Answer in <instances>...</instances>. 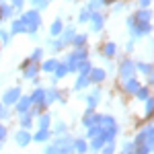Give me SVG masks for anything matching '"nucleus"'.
I'll use <instances>...</instances> for the list:
<instances>
[{
    "label": "nucleus",
    "mask_w": 154,
    "mask_h": 154,
    "mask_svg": "<svg viewBox=\"0 0 154 154\" xmlns=\"http://www.w3.org/2000/svg\"><path fill=\"white\" fill-rule=\"evenodd\" d=\"M21 21L25 23L29 33H35L37 29H39V25H41V17H39L37 11H29V12H23V19Z\"/></svg>",
    "instance_id": "nucleus-1"
},
{
    "label": "nucleus",
    "mask_w": 154,
    "mask_h": 154,
    "mask_svg": "<svg viewBox=\"0 0 154 154\" xmlns=\"http://www.w3.org/2000/svg\"><path fill=\"white\" fill-rule=\"evenodd\" d=\"M84 56H86V51H84V49H76L74 54H70V58H68V68H70L72 72L78 70V66H80L84 60H86Z\"/></svg>",
    "instance_id": "nucleus-2"
},
{
    "label": "nucleus",
    "mask_w": 154,
    "mask_h": 154,
    "mask_svg": "<svg viewBox=\"0 0 154 154\" xmlns=\"http://www.w3.org/2000/svg\"><path fill=\"white\" fill-rule=\"evenodd\" d=\"M130 29H131V35L134 37H142L146 35V33H150V23H138L136 25V21L134 19H130Z\"/></svg>",
    "instance_id": "nucleus-3"
},
{
    "label": "nucleus",
    "mask_w": 154,
    "mask_h": 154,
    "mask_svg": "<svg viewBox=\"0 0 154 154\" xmlns=\"http://www.w3.org/2000/svg\"><path fill=\"white\" fill-rule=\"evenodd\" d=\"M54 146H56L62 154H74V142H72L70 138H58Z\"/></svg>",
    "instance_id": "nucleus-4"
},
{
    "label": "nucleus",
    "mask_w": 154,
    "mask_h": 154,
    "mask_svg": "<svg viewBox=\"0 0 154 154\" xmlns=\"http://www.w3.org/2000/svg\"><path fill=\"white\" fill-rule=\"evenodd\" d=\"M134 70H136V64H134V62H123V64H121V76H123L125 80L131 78Z\"/></svg>",
    "instance_id": "nucleus-5"
},
{
    "label": "nucleus",
    "mask_w": 154,
    "mask_h": 154,
    "mask_svg": "<svg viewBox=\"0 0 154 154\" xmlns=\"http://www.w3.org/2000/svg\"><path fill=\"white\" fill-rule=\"evenodd\" d=\"M19 97H21V91L19 88H11L8 93H4V103L6 105H12L14 101H19Z\"/></svg>",
    "instance_id": "nucleus-6"
},
{
    "label": "nucleus",
    "mask_w": 154,
    "mask_h": 154,
    "mask_svg": "<svg viewBox=\"0 0 154 154\" xmlns=\"http://www.w3.org/2000/svg\"><path fill=\"white\" fill-rule=\"evenodd\" d=\"M33 105V101H31V97H23V99H19V105H17V109L21 111V113H27L29 111V107Z\"/></svg>",
    "instance_id": "nucleus-7"
},
{
    "label": "nucleus",
    "mask_w": 154,
    "mask_h": 154,
    "mask_svg": "<svg viewBox=\"0 0 154 154\" xmlns=\"http://www.w3.org/2000/svg\"><path fill=\"white\" fill-rule=\"evenodd\" d=\"M31 140H33V138H31V136H29L25 130H21L19 134H17V144H19V146H23V148H25L29 142H31Z\"/></svg>",
    "instance_id": "nucleus-8"
},
{
    "label": "nucleus",
    "mask_w": 154,
    "mask_h": 154,
    "mask_svg": "<svg viewBox=\"0 0 154 154\" xmlns=\"http://www.w3.org/2000/svg\"><path fill=\"white\" fill-rule=\"evenodd\" d=\"M31 101L37 103V105H45V91H43V88H37L35 95L31 97Z\"/></svg>",
    "instance_id": "nucleus-9"
},
{
    "label": "nucleus",
    "mask_w": 154,
    "mask_h": 154,
    "mask_svg": "<svg viewBox=\"0 0 154 154\" xmlns=\"http://www.w3.org/2000/svg\"><path fill=\"white\" fill-rule=\"evenodd\" d=\"M136 19H138V23H148V21L152 19V14H150V11L142 8V11H138V12H136Z\"/></svg>",
    "instance_id": "nucleus-10"
},
{
    "label": "nucleus",
    "mask_w": 154,
    "mask_h": 154,
    "mask_svg": "<svg viewBox=\"0 0 154 154\" xmlns=\"http://www.w3.org/2000/svg\"><path fill=\"white\" fill-rule=\"evenodd\" d=\"M88 82H91V76H88V74H80V78H78V82H76L74 88H76V91H80V88H84Z\"/></svg>",
    "instance_id": "nucleus-11"
},
{
    "label": "nucleus",
    "mask_w": 154,
    "mask_h": 154,
    "mask_svg": "<svg viewBox=\"0 0 154 154\" xmlns=\"http://www.w3.org/2000/svg\"><path fill=\"white\" fill-rule=\"evenodd\" d=\"M125 88H128L130 93H138V91H140V84L136 82L134 78H128V80H125Z\"/></svg>",
    "instance_id": "nucleus-12"
},
{
    "label": "nucleus",
    "mask_w": 154,
    "mask_h": 154,
    "mask_svg": "<svg viewBox=\"0 0 154 154\" xmlns=\"http://www.w3.org/2000/svg\"><path fill=\"white\" fill-rule=\"evenodd\" d=\"M74 152L84 154L86 152V142H84V140H74Z\"/></svg>",
    "instance_id": "nucleus-13"
},
{
    "label": "nucleus",
    "mask_w": 154,
    "mask_h": 154,
    "mask_svg": "<svg viewBox=\"0 0 154 154\" xmlns=\"http://www.w3.org/2000/svg\"><path fill=\"white\" fill-rule=\"evenodd\" d=\"M91 19H93V29H95V31H99V29H101V27H103V17H101V14H93V17H91Z\"/></svg>",
    "instance_id": "nucleus-14"
},
{
    "label": "nucleus",
    "mask_w": 154,
    "mask_h": 154,
    "mask_svg": "<svg viewBox=\"0 0 154 154\" xmlns=\"http://www.w3.org/2000/svg\"><path fill=\"white\" fill-rule=\"evenodd\" d=\"M11 14H12V6L0 4V19H6V17H11Z\"/></svg>",
    "instance_id": "nucleus-15"
},
{
    "label": "nucleus",
    "mask_w": 154,
    "mask_h": 154,
    "mask_svg": "<svg viewBox=\"0 0 154 154\" xmlns=\"http://www.w3.org/2000/svg\"><path fill=\"white\" fill-rule=\"evenodd\" d=\"M27 31V27H25L23 21H14L12 23V33H25Z\"/></svg>",
    "instance_id": "nucleus-16"
},
{
    "label": "nucleus",
    "mask_w": 154,
    "mask_h": 154,
    "mask_svg": "<svg viewBox=\"0 0 154 154\" xmlns=\"http://www.w3.org/2000/svg\"><path fill=\"white\" fill-rule=\"evenodd\" d=\"M37 70H39V68H37L35 62H33L31 66H27V68H25V76H27V78H33V76L37 74Z\"/></svg>",
    "instance_id": "nucleus-17"
},
{
    "label": "nucleus",
    "mask_w": 154,
    "mask_h": 154,
    "mask_svg": "<svg viewBox=\"0 0 154 154\" xmlns=\"http://www.w3.org/2000/svg\"><path fill=\"white\" fill-rule=\"evenodd\" d=\"M48 138H49V131L48 130H39L35 134V138H33V140H35V142H45Z\"/></svg>",
    "instance_id": "nucleus-18"
},
{
    "label": "nucleus",
    "mask_w": 154,
    "mask_h": 154,
    "mask_svg": "<svg viewBox=\"0 0 154 154\" xmlns=\"http://www.w3.org/2000/svg\"><path fill=\"white\" fill-rule=\"evenodd\" d=\"M60 64H58V60H48L45 64H43V70L45 72H51V70H56Z\"/></svg>",
    "instance_id": "nucleus-19"
},
{
    "label": "nucleus",
    "mask_w": 154,
    "mask_h": 154,
    "mask_svg": "<svg viewBox=\"0 0 154 154\" xmlns=\"http://www.w3.org/2000/svg\"><path fill=\"white\" fill-rule=\"evenodd\" d=\"M105 78V70H93V74H91V80H95V82H101Z\"/></svg>",
    "instance_id": "nucleus-20"
},
{
    "label": "nucleus",
    "mask_w": 154,
    "mask_h": 154,
    "mask_svg": "<svg viewBox=\"0 0 154 154\" xmlns=\"http://www.w3.org/2000/svg\"><path fill=\"white\" fill-rule=\"evenodd\" d=\"M58 97H60V95L56 93V91H48V93H45V105H51V103H54Z\"/></svg>",
    "instance_id": "nucleus-21"
},
{
    "label": "nucleus",
    "mask_w": 154,
    "mask_h": 154,
    "mask_svg": "<svg viewBox=\"0 0 154 154\" xmlns=\"http://www.w3.org/2000/svg\"><path fill=\"white\" fill-rule=\"evenodd\" d=\"M99 95H101V93H99V91H95L93 95H91L88 99H86V103H88V107H91V109H93V107L97 105V101H99Z\"/></svg>",
    "instance_id": "nucleus-22"
},
{
    "label": "nucleus",
    "mask_w": 154,
    "mask_h": 154,
    "mask_svg": "<svg viewBox=\"0 0 154 154\" xmlns=\"http://www.w3.org/2000/svg\"><path fill=\"white\" fill-rule=\"evenodd\" d=\"M49 125V115H41L39 117V130H48Z\"/></svg>",
    "instance_id": "nucleus-23"
},
{
    "label": "nucleus",
    "mask_w": 154,
    "mask_h": 154,
    "mask_svg": "<svg viewBox=\"0 0 154 154\" xmlns=\"http://www.w3.org/2000/svg\"><path fill=\"white\" fill-rule=\"evenodd\" d=\"M49 31H51V35H60V33H62V21H56V23L51 25Z\"/></svg>",
    "instance_id": "nucleus-24"
},
{
    "label": "nucleus",
    "mask_w": 154,
    "mask_h": 154,
    "mask_svg": "<svg viewBox=\"0 0 154 154\" xmlns=\"http://www.w3.org/2000/svg\"><path fill=\"white\" fill-rule=\"evenodd\" d=\"M136 68H138V70H142L144 74H148V76H150V74L154 72V68H152V66H148V64H138Z\"/></svg>",
    "instance_id": "nucleus-25"
},
{
    "label": "nucleus",
    "mask_w": 154,
    "mask_h": 154,
    "mask_svg": "<svg viewBox=\"0 0 154 154\" xmlns=\"http://www.w3.org/2000/svg\"><path fill=\"white\" fill-rule=\"evenodd\" d=\"M101 152H103V154H113V152H115V144H113V142H107L105 146H103V150H101Z\"/></svg>",
    "instance_id": "nucleus-26"
},
{
    "label": "nucleus",
    "mask_w": 154,
    "mask_h": 154,
    "mask_svg": "<svg viewBox=\"0 0 154 154\" xmlns=\"http://www.w3.org/2000/svg\"><path fill=\"white\" fill-rule=\"evenodd\" d=\"M152 111H154V99L148 97V99H146V115H150Z\"/></svg>",
    "instance_id": "nucleus-27"
},
{
    "label": "nucleus",
    "mask_w": 154,
    "mask_h": 154,
    "mask_svg": "<svg viewBox=\"0 0 154 154\" xmlns=\"http://www.w3.org/2000/svg\"><path fill=\"white\" fill-rule=\"evenodd\" d=\"M70 70L68 66H58L56 68V78H62V76H66V72Z\"/></svg>",
    "instance_id": "nucleus-28"
},
{
    "label": "nucleus",
    "mask_w": 154,
    "mask_h": 154,
    "mask_svg": "<svg viewBox=\"0 0 154 154\" xmlns=\"http://www.w3.org/2000/svg\"><path fill=\"white\" fill-rule=\"evenodd\" d=\"M115 43H107L105 45V56H109V58H111V56H113V54H115Z\"/></svg>",
    "instance_id": "nucleus-29"
},
{
    "label": "nucleus",
    "mask_w": 154,
    "mask_h": 154,
    "mask_svg": "<svg viewBox=\"0 0 154 154\" xmlns=\"http://www.w3.org/2000/svg\"><path fill=\"white\" fill-rule=\"evenodd\" d=\"M78 70H80V74H88V72H91V64H88V62L84 60L82 64L78 66Z\"/></svg>",
    "instance_id": "nucleus-30"
},
{
    "label": "nucleus",
    "mask_w": 154,
    "mask_h": 154,
    "mask_svg": "<svg viewBox=\"0 0 154 154\" xmlns=\"http://www.w3.org/2000/svg\"><path fill=\"white\" fill-rule=\"evenodd\" d=\"M31 123H33V121H31V117H29V115H25V117L21 119V125H23L25 130H27V128H31Z\"/></svg>",
    "instance_id": "nucleus-31"
},
{
    "label": "nucleus",
    "mask_w": 154,
    "mask_h": 154,
    "mask_svg": "<svg viewBox=\"0 0 154 154\" xmlns=\"http://www.w3.org/2000/svg\"><path fill=\"white\" fill-rule=\"evenodd\" d=\"M91 17H93V12L88 11V8H84V11H82V14H80V21H82V23H84V21H88Z\"/></svg>",
    "instance_id": "nucleus-32"
},
{
    "label": "nucleus",
    "mask_w": 154,
    "mask_h": 154,
    "mask_svg": "<svg viewBox=\"0 0 154 154\" xmlns=\"http://www.w3.org/2000/svg\"><path fill=\"white\" fill-rule=\"evenodd\" d=\"M84 39H86V37H84V35H76V37H74V39H72V41H74V45H78V48H80V45H82V43H84Z\"/></svg>",
    "instance_id": "nucleus-33"
},
{
    "label": "nucleus",
    "mask_w": 154,
    "mask_h": 154,
    "mask_svg": "<svg viewBox=\"0 0 154 154\" xmlns=\"http://www.w3.org/2000/svg\"><path fill=\"white\" fill-rule=\"evenodd\" d=\"M33 6H39V8H45L48 6V0H31Z\"/></svg>",
    "instance_id": "nucleus-34"
},
{
    "label": "nucleus",
    "mask_w": 154,
    "mask_h": 154,
    "mask_svg": "<svg viewBox=\"0 0 154 154\" xmlns=\"http://www.w3.org/2000/svg\"><path fill=\"white\" fill-rule=\"evenodd\" d=\"M41 56H43V51H41V49H35V51H33V56H31V62H37V60H41Z\"/></svg>",
    "instance_id": "nucleus-35"
},
{
    "label": "nucleus",
    "mask_w": 154,
    "mask_h": 154,
    "mask_svg": "<svg viewBox=\"0 0 154 154\" xmlns=\"http://www.w3.org/2000/svg\"><path fill=\"white\" fill-rule=\"evenodd\" d=\"M136 95L140 97V99H148V88H140V91H138Z\"/></svg>",
    "instance_id": "nucleus-36"
},
{
    "label": "nucleus",
    "mask_w": 154,
    "mask_h": 154,
    "mask_svg": "<svg viewBox=\"0 0 154 154\" xmlns=\"http://www.w3.org/2000/svg\"><path fill=\"white\" fill-rule=\"evenodd\" d=\"M43 154H62V152H60V150L56 148V146H49V148H48V150H45Z\"/></svg>",
    "instance_id": "nucleus-37"
},
{
    "label": "nucleus",
    "mask_w": 154,
    "mask_h": 154,
    "mask_svg": "<svg viewBox=\"0 0 154 154\" xmlns=\"http://www.w3.org/2000/svg\"><path fill=\"white\" fill-rule=\"evenodd\" d=\"M25 0H12V8H23Z\"/></svg>",
    "instance_id": "nucleus-38"
},
{
    "label": "nucleus",
    "mask_w": 154,
    "mask_h": 154,
    "mask_svg": "<svg viewBox=\"0 0 154 154\" xmlns=\"http://www.w3.org/2000/svg\"><path fill=\"white\" fill-rule=\"evenodd\" d=\"M0 37H2L4 41H11V39H8V37H11V33H6L4 29H0Z\"/></svg>",
    "instance_id": "nucleus-39"
},
{
    "label": "nucleus",
    "mask_w": 154,
    "mask_h": 154,
    "mask_svg": "<svg viewBox=\"0 0 154 154\" xmlns=\"http://www.w3.org/2000/svg\"><path fill=\"white\" fill-rule=\"evenodd\" d=\"M4 138H6V128L0 125V140H4Z\"/></svg>",
    "instance_id": "nucleus-40"
},
{
    "label": "nucleus",
    "mask_w": 154,
    "mask_h": 154,
    "mask_svg": "<svg viewBox=\"0 0 154 154\" xmlns=\"http://www.w3.org/2000/svg\"><path fill=\"white\" fill-rule=\"evenodd\" d=\"M64 130H66V125H64V123H58V125H56V131H58V134H60V131H64Z\"/></svg>",
    "instance_id": "nucleus-41"
},
{
    "label": "nucleus",
    "mask_w": 154,
    "mask_h": 154,
    "mask_svg": "<svg viewBox=\"0 0 154 154\" xmlns=\"http://www.w3.org/2000/svg\"><path fill=\"white\" fill-rule=\"evenodd\" d=\"M138 2H140V6H142V8H146V6L150 4V0H138Z\"/></svg>",
    "instance_id": "nucleus-42"
},
{
    "label": "nucleus",
    "mask_w": 154,
    "mask_h": 154,
    "mask_svg": "<svg viewBox=\"0 0 154 154\" xmlns=\"http://www.w3.org/2000/svg\"><path fill=\"white\" fill-rule=\"evenodd\" d=\"M150 82H154V74H150Z\"/></svg>",
    "instance_id": "nucleus-43"
},
{
    "label": "nucleus",
    "mask_w": 154,
    "mask_h": 154,
    "mask_svg": "<svg viewBox=\"0 0 154 154\" xmlns=\"http://www.w3.org/2000/svg\"><path fill=\"white\" fill-rule=\"evenodd\" d=\"M0 111H2V105H0Z\"/></svg>",
    "instance_id": "nucleus-44"
}]
</instances>
